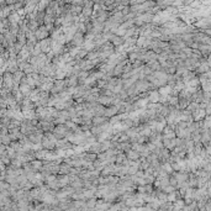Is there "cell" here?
I'll list each match as a JSON object with an SVG mask.
<instances>
[{"instance_id":"cell-19","label":"cell","mask_w":211,"mask_h":211,"mask_svg":"<svg viewBox=\"0 0 211 211\" xmlns=\"http://www.w3.org/2000/svg\"><path fill=\"white\" fill-rule=\"evenodd\" d=\"M0 161H2V162H3V163H4L5 165H6V164H10V163H11V159H10V158L8 157V155H6V152L4 153L3 156H0Z\"/></svg>"},{"instance_id":"cell-22","label":"cell","mask_w":211,"mask_h":211,"mask_svg":"<svg viewBox=\"0 0 211 211\" xmlns=\"http://www.w3.org/2000/svg\"><path fill=\"white\" fill-rule=\"evenodd\" d=\"M177 177H178V180H182V182H183V180H184V179L186 178V174H184V173H182V174H178Z\"/></svg>"},{"instance_id":"cell-3","label":"cell","mask_w":211,"mask_h":211,"mask_svg":"<svg viewBox=\"0 0 211 211\" xmlns=\"http://www.w3.org/2000/svg\"><path fill=\"white\" fill-rule=\"evenodd\" d=\"M47 36H48V31H47V29H46L45 25L40 26V27L36 30V32H35L36 40H40V41H42V40H45V38H47Z\"/></svg>"},{"instance_id":"cell-14","label":"cell","mask_w":211,"mask_h":211,"mask_svg":"<svg viewBox=\"0 0 211 211\" xmlns=\"http://www.w3.org/2000/svg\"><path fill=\"white\" fill-rule=\"evenodd\" d=\"M148 100H151L152 104H157L158 100H159V94H158V91H151V93H149V99H148Z\"/></svg>"},{"instance_id":"cell-15","label":"cell","mask_w":211,"mask_h":211,"mask_svg":"<svg viewBox=\"0 0 211 211\" xmlns=\"http://www.w3.org/2000/svg\"><path fill=\"white\" fill-rule=\"evenodd\" d=\"M111 42H112V45L114 46H116V47H120L125 41H124V38L122 37H117V36H114V38L111 40Z\"/></svg>"},{"instance_id":"cell-12","label":"cell","mask_w":211,"mask_h":211,"mask_svg":"<svg viewBox=\"0 0 211 211\" xmlns=\"http://www.w3.org/2000/svg\"><path fill=\"white\" fill-rule=\"evenodd\" d=\"M98 101L100 105L105 106V105H110L111 106V97H105V95H100L98 98Z\"/></svg>"},{"instance_id":"cell-13","label":"cell","mask_w":211,"mask_h":211,"mask_svg":"<svg viewBox=\"0 0 211 211\" xmlns=\"http://www.w3.org/2000/svg\"><path fill=\"white\" fill-rule=\"evenodd\" d=\"M20 19H21V17L14 11V12H11V14L8 16V21H9V24H19Z\"/></svg>"},{"instance_id":"cell-6","label":"cell","mask_w":211,"mask_h":211,"mask_svg":"<svg viewBox=\"0 0 211 211\" xmlns=\"http://www.w3.org/2000/svg\"><path fill=\"white\" fill-rule=\"evenodd\" d=\"M38 45H40V47H41L42 53H45V54L51 51V40H49V38H45V40L40 41V42H38Z\"/></svg>"},{"instance_id":"cell-9","label":"cell","mask_w":211,"mask_h":211,"mask_svg":"<svg viewBox=\"0 0 211 211\" xmlns=\"http://www.w3.org/2000/svg\"><path fill=\"white\" fill-rule=\"evenodd\" d=\"M105 106H103V105H100V104H97L94 106V109H93V112H94V117L95 116H104V114H105Z\"/></svg>"},{"instance_id":"cell-18","label":"cell","mask_w":211,"mask_h":211,"mask_svg":"<svg viewBox=\"0 0 211 211\" xmlns=\"http://www.w3.org/2000/svg\"><path fill=\"white\" fill-rule=\"evenodd\" d=\"M188 111L190 112V114H193L194 111H196L198 109H199V104H196V103H194V101H191L189 105H188Z\"/></svg>"},{"instance_id":"cell-11","label":"cell","mask_w":211,"mask_h":211,"mask_svg":"<svg viewBox=\"0 0 211 211\" xmlns=\"http://www.w3.org/2000/svg\"><path fill=\"white\" fill-rule=\"evenodd\" d=\"M125 156H126V158L128 161H136V159L140 158V153H137L136 151H133V149H130V151H127L125 153Z\"/></svg>"},{"instance_id":"cell-2","label":"cell","mask_w":211,"mask_h":211,"mask_svg":"<svg viewBox=\"0 0 211 211\" xmlns=\"http://www.w3.org/2000/svg\"><path fill=\"white\" fill-rule=\"evenodd\" d=\"M3 87L6 88L11 93V89H12V74L11 73L5 72L3 74Z\"/></svg>"},{"instance_id":"cell-7","label":"cell","mask_w":211,"mask_h":211,"mask_svg":"<svg viewBox=\"0 0 211 211\" xmlns=\"http://www.w3.org/2000/svg\"><path fill=\"white\" fill-rule=\"evenodd\" d=\"M116 114H119V107L117 106H110V107H107V109H105V114H104V116L105 117H112V116H115Z\"/></svg>"},{"instance_id":"cell-8","label":"cell","mask_w":211,"mask_h":211,"mask_svg":"<svg viewBox=\"0 0 211 211\" xmlns=\"http://www.w3.org/2000/svg\"><path fill=\"white\" fill-rule=\"evenodd\" d=\"M107 122V119L105 116H95L91 119V126H100Z\"/></svg>"},{"instance_id":"cell-10","label":"cell","mask_w":211,"mask_h":211,"mask_svg":"<svg viewBox=\"0 0 211 211\" xmlns=\"http://www.w3.org/2000/svg\"><path fill=\"white\" fill-rule=\"evenodd\" d=\"M191 116H193V119H195L199 122V121H202V117L206 116V114H205L204 109H198L196 111H194L193 114H191Z\"/></svg>"},{"instance_id":"cell-5","label":"cell","mask_w":211,"mask_h":211,"mask_svg":"<svg viewBox=\"0 0 211 211\" xmlns=\"http://www.w3.org/2000/svg\"><path fill=\"white\" fill-rule=\"evenodd\" d=\"M72 43H73V46L74 47H82L83 46V43H84V37H83V33H80V32H77L75 35H74V37L72 38Z\"/></svg>"},{"instance_id":"cell-21","label":"cell","mask_w":211,"mask_h":211,"mask_svg":"<svg viewBox=\"0 0 211 211\" xmlns=\"http://www.w3.org/2000/svg\"><path fill=\"white\" fill-rule=\"evenodd\" d=\"M70 169H72V168L68 167V165H66V164L60 167V172H61V173H68V172H70Z\"/></svg>"},{"instance_id":"cell-4","label":"cell","mask_w":211,"mask_h":211,"mask_svg":"<svg viewBox=\"0 0 211 211\" xmlns=\"http://www.w3.org/2000/svg\"><path fill=\"white\" fill-rule=\"evenodd\" d=\"M135 88H136L137 93H140V91H147L148 89H151L153 87L147 80H140V82H136L135 83Z\"/></svg>"},{"instance_id":"cell-20","label":"cell","mask_w":211,"mask_h":211,"mask_svg":"<svg viewBox=\"0 0 211 211\" xmlns=\"http://www.w3.org/2000/svg\"><path fill=\"white\" fill-rule=\"evenodd\" d=\"M0 140H2V143L4 145V146H9L10 143H11V140H10V137H9V135H5V136H3L2 138H0Z\"/></svg>"},{"instance_id":"cell-17","label":"cell","mask_w":211,"mask_h":211,"mask_svg":"<svg viewBox=\"0 0 211 211\" xmlns=\"http://www.w3.org/2000/svg\"><path fill=\"white\" fill-rule=\"evenodd\" d=\"M30 164H31V167H32L33 170H35V169H42V167H43V163H42L41 161H35V159H33Z\"/></svg>"},{"instance_id":"cell-16","label":"cell","mask_w":211,"mask_h":211,"mask_svg":"<svg viewBox=\"0 0 211 211\" xmlns=\"http://www.w3.org/2000/svg\"><path fill=\"white\" fill-rule=\"evenodd\" d=\"M172 93V88L170 87H163L161 88V90L158 91L159 95H163V97H168V95Z\"/></svg>"},{"instance_id":"cell-1","label":"cell","mask_w":211,"mask_h":211,"mask_svg":"<svg viewBox=\"0 0 211 211\" xmlns=\"http://www.w3.org/2000/svg\"><path fill=\"white\" fill-rule=\"evenodd\" d=\"M64 88H66V80H56L53 83V87L51 89V93L53 95H57V94L62 93Z\"/></svg>"},{"instance_id":"cell-23","label":"cell","mask_w":211,"mask_h":211,"mask_svg":"<svg viewBox=\"0 0 211 211\" xmlns=\"http://www.w3.org/2000/svg\"><path fill=\"white\" fill-rule=\"evenodd\" d=\"M5 169H6V168H5V164H4L2 161H0V172H5Z\"/></svg>"}]
</instances>
